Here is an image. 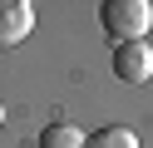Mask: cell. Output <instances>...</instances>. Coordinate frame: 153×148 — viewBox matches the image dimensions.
<instances>
[{
	"instance_id": "cell-4",
	"label": "cell",
	"mask_w": 153,
	"mask_h": 148,
	"mask_svg": "<svg viewBox=\"0 0 153 148\" xmlns=\"http://www.w3.org/2000/svg\"><path fill=\"white\" fill-rule=\"evenodd\" d=\"M84 148H138V133L123 123H109V128H94L84 133Z\"/></svg>"
},
{
	"instance_id": "cell-1",
	"label": "cell",
	"mask_w": 153,
	"mask_h": 148,
	"mask_svg": "<svg viewBox=\"0 0 153 148\" xmlns=\"http://www.w3.org/2000/svg\"><path fill=\"white\" fill-rule=\"evenodd\" d=\"M99 25L114 45H138L153 25V5L148 0H104L99 5Z\"/></svg>"
},
{
	"instance_id": "cell-5",
	"label": "cell",
	"mask_w": 153,
	"mask_h": 148,
	"mask_svg": "<svg viewBox=\"0 0 153 148\" xmlns=\"http://www.w3.org/2000/svg\"><path fill=\"white\" fill-rule=\"evenodd\" d=\"M40 148H84V133L74 123H50L40 133Z\"/></svg>"
},
{
	"instance_id": "cell-3",
	"label": "cell",
	"mask_w": 153,
	"mask_h": 148,
	"mask_svg": "<svg viewBox=\"0 0 153 148\" xmlns=\"http://www.w3.org/2000/svg\"><path fill=\"white\" fill-rule=\"evenodd\" d=\"M35 30V5L30 0H0V49H15Z\"/></svg>"
},
{
	"instance_id": "cell-6",
	"label": "cell",
	"mask_w": 153,
	"mask_h": 148,
	"mask_svg": "<svg viewBox=\"0 0 153 148\" xmlns=\"http://www.w3.org/2000/svg\"><path fill=\"white\" fill-rule=\"evenodd\" d=\"M0 123H5V104H0Z\"/></svg>"
},
{
	"instance_id": "cell-2",
	"label": "cell",
	"mask_w": 153,
	"mask_h": 148,
	"mask_svg": "<svg viewBox=\"0 0 153 148\" xmlns=\"http://www.w3.org/2000/svg\"><path fill=\"white\" fill-rule=\"evenodd\" d=\"M114 74H119V84L138 89L153 79V45L148 39H138V45H119L114 49Z\"/></svg>"
}]
</instances>
